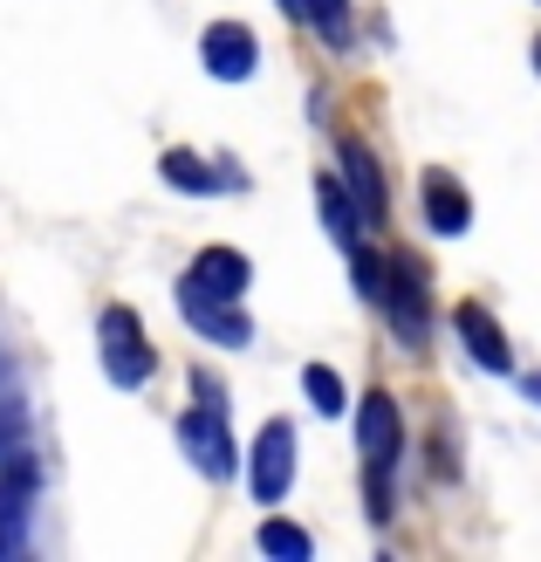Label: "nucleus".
<instances>
[{"label":"nucleus","instance_id":"1","mask_svg":"<svg viewBox=\"0 0 541 562\" xmlns=\"http://www.w3.org/2000/svg\"><path fill=\"white\" fill-rule=\"evenodd\" d=\"M97 350H103L110 384H124V391L151 384V371H158V350L145 344V329H137V316H131L124 302H117V308H103V323H97Z\"/></svg>","mask_w":541,"mask_h":562},{"label":"nucleus","instance_id":"2","mask_svg":"<svg viewBox=\"0 0 541 562\" xmlns=\"http://www.w3.org/2000/svg\"><path fill=\"white\" fill-rule=\"evenodd\" d=\"M179 446H185V460L206 473V481H226V473H234V432H226V405H219V398H199V405L179 418Z\"/></svg>","mask_w":541,"mask_h":562},{"label":"nucleus","instance_id":"3","mask_svg":"<svg viewBox=\"0 0 541 562\" xmlns=\"http://www.w3.org/2000/svg\"><path fill=\"white\" fill-rule=\"evenodd\" d=\"M289 481H295V426H289V418H268L261 439H253L247 487H253V501H261V508H274V501L289 494Z\"/></svg>","mask_w":541,"mask_h":562},{"label":"nucleus","instance_id":"4","mask_svg":"<svg viewBox=\"0 0 541 562\" xmlns=\"http://www.w3.org/2000/svg\"><path fill=\"white\" fill-rule=\"evenodd\" d=\"M384 316L397 323V336H405V344H425V323H432V289H425V261H418V255H391Z\"/></svg>","mask_w":541,"mask_h":562},{"label":"nucleus","instance_id":"5","mask_svg":"<svg viewBox=\"0 0 541 562\" xmlns=\"http://www.w3.org/2000/svg\"><path fill=\"white\" fill-rule=\"evenodd\" d=\"M199 63H206V76H219V82H247L261 69V42H253L247 21H213L206 35H199Z\"/></svg>","mask_w":541,"mask_h":562},{"label":"nucleus","instance_id":"6","mask_svg":"<svg viewBox=\"0 0 541 562\" xmlns=\"http://www.w3.org/2000/svg\"><path fill=\"white\" fill-rule=\"evenodd\" d=\"M357 446H363V473H391L397 467V446H405V418H397L391 391H370L363 412H357Z\"/></svg>","mask_w":541,"mask_h":562},{"label":"nucleus","instance_id":"7","mask_svg":"<svg viewBox=\"0 0 541 562\" xmlns=\"http://www.w3.org/2000/svg\"><path fill=\"white\" fill-rule=\"evenodd\" d=\"M179 316L199 329V336H213V344H226V350H240L247 336H253V323L240 316V302H219V295H206L199 281H179Z\"/></svg>","mask_w":541,"mask_h":562},{"label":"nucleus","instance_id":"8","mask_svg":"<svg viewBox=\"0 0 541 562\" xmlns=\"http://www.w3.org/2000/svg\"><path fill=\"white\" fill-rule=\"evenodd\" d=\"M343 192L357 200V213L377 227L384 206H391V192H384V172H377V158L363 151V137H343Z\"/></svg>","mask_w":541,"mask_h":562},{"label":"nucleus","instance_id":"9","mask_svg":"<svg viewBox=\"0 0 541 562\" xmlns=\"http://www.w3.org/2000/svg\"><path fill=\"white\" fill-rule=\"evenodd\" d=\"M452 329H460V344H466L473 363H487V371H507V363H515V350H507L500 323H494L480 302H460V308H452Z\"/></svg>","mask_w":541,"mask_h":562},{"label":"nucleus","instance_id":"10","mask_svg":"<svg viewBox=\"0 0 541 562\" xmlns=\"http://www.w3.org/2000/svg\"><path fill=\"white\" fill-rule=\"evenodd\" d=\"M418 206L432 220V234H466V220H473V206H466V192H460L452 172H425L418 179Z\"/></svg>","mask_w":541,"mask_h":562},{"label":"nucleus","instance_id":"11","mask_svg":"<svg viewBox=\"0 0 541 562\" xmlns=\"http://www.w3.org/2000/svg\"><path fill=\"white\" fill-rule=\"evenodd\" d=\"M185 281H199V289L219 295V302H240V295H247V281H253V268H247V255H234V247H206V255L192 261Z\"/></svg>","mask_w":541,"mask_h":562},{"label":"nucleus","instance_id":"12","mask_svg":"<svg viewBox=\"0 0 541 562\" xmlns=\"http://www.w3.org/2000/svg\"><path fill=\"white\" fill-rule=\"evenodd\" d=\"M316 206H323V220H329V234L343 240V247H357V227H363V213H357V200L336 179H316Z\"/></svg>","mask_w":541,"mask_h":562},{"label":"nucleus","instance_id":"13","mask_svg":"<svg viewBox=\"0 0 541 562\" xmlns=\"http://www.w3.org/2000/svg\"><path fill=\"white\" fill-rule=\"evenodd\" d=\"M158 172L172 179V192H192V200H199V192H213V165L199 158V151H185V145H172V151H165V165H158Z\"/></svg>","mask_w":541,"mask_h":562},{"label":"nucleus","instance_id":"14","mask_svg":"<svg viewBox=\"0 0 541 562\" xmlns=\"http://www.w3.org/2000/svg\"><path fill=\"white\" fill-rule=\"evenodd\" d=\"M261 555H274V562H308V536H302L295 521L268 515V521H261Z\"/></svg>","mask_w":541,"mask_h":562},{"label":"nucleus","instance_id":"15","mask_svg":"<svg viewBox=\"0 0 541 562\" xmlns=\"http://www.w3.org/2000/svg\"><path fill=\"white\" fill-rule=\"evenodd\" d=\"M302 21L323 27V42H336V48L350 42V0H302Z\"/></svg>","mask_w":541,"mask_h":562},{"label":"nucleus","instance_id":"16","mask_svg":"<svg viewBox=\"0 0 541 562\" xmlns=\"http://www.w3.org/2000/svg\"><path fill=\"white\" fill-rule=\"evenodd\" d=\"M350 261H357V295L384 308V295H391V261L384 255H363V247H350Z\"/></svg>","mask_w":541,"mask_h":562},{"label":"nucleus","instance_id":"17","mask_svg":"<svg viewBox=\"0 0 541 562\" xmlns=\"http://www.w3.org/2000/svg\"><path fill=\"white\" fill-rule=\"evenodd\" d=\"M302 391L316 398V412H343V378H336L329 363H308V371H302Z\"/></svg>","mask_w":541,"mask_h":562},{"label":"nucleus","instance_id":"18","mask_svg":"<svg viewBox=\"0 0 541 562\" xmlns=\"http://www.w3.org/2000/svg\"><path fill=\"white\" fill-rule=\"evenodd\" d=\"M534 69H541V35H534Z\"/></svg>","mask_w":541,"mask_h":562}]
</instances>
